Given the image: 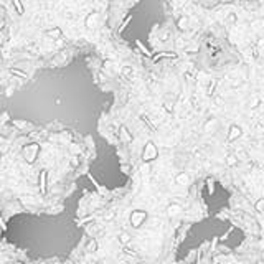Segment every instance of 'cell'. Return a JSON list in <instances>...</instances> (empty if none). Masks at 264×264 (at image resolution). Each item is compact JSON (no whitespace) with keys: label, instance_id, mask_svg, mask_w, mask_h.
I'll list each match as a JSON object with an SVG mask.
<instances>
[{"label":"cell","instance_id":"1","mask_svg":"<svg viewBox=\"0 0 264 264\" xmlns=\"http://www.w3.org/2000/svg\"><path fill=\"white\" fill-rule=\"evenodd\" d=\"M145 218H147V213H145V211L137 210V211H134V213L131 215V224H132L134 228H140L142 223L145 221Z\"/></svg>","mask_w":264,"mask_h":264},{"label":"cell","instance_id":"2","mask_svg":"<svg viewBox=\"0 0 264 264\" xmlns=\"http://www.w3.org/2000/svg\"><path fill=\"white\" fill-rule=\"evenodd\" d=\"M129 241H131V234H129V233L122 231L121 234H119V243H121L122 246H127V244H129Z\"/></svg>","mask_w":264,"mask_h":264},{"label":"cell","instance_id":"3","mask_svg":"<svg viewBox=\"0 0 264 264\" xmlns=\"http://www.w3.org/2000/svg\"><path fill=\"white\" fill-rule=\"evenodd\" d=\"M180 210H182V206H178V205H172L170 208H169V215H170V216H172V215H177Z\"/></svg>","mask_w":264,"mask_h":264},{"label":"cell","instance_id":"4","mask_svg":"<svg viewBox=\"0 0 264 264\" xmlns=\"http://www.w3.org/2000/svg\"><path fill=\"white\" fill-rule=\"evenodd\" d=\"M96 249H98V243H96L94 239H93V241H91V243L88 244V251H93V253H94Z\"/></svg>","mask_w":264,"mask_h":264},{"label":"cell","instance_id":"5","mask_svg":"<svg viewBox=\"0 0 264 264\" xmlns=\"http://www.w3.org/2000/svg\"><path fill=\"white\" fill-rule=\"evenodd\" d=\"M262 203H264V201H262V198H261V200H259L258 203H256V210H258V213H262Z\"/></svg>","mask_w":264,"mask_h":264},{"label":"cell","instance_id":"6","mask_svg":"<svg viewBox=\"0 0 264 264\" xmlns=\"http://www.w3.org/2000/svg\"><path fill=\"white\" fill-rule=\"evenodd\" d=\"M186 180H188V178H186L185 175H180V177H178V183H185Z\"/></svg>","mask_w":264,"mask_h":264},{"label":"cell","instance_id":"7","mask_svg":"<svg viewBox=\"0 0 264 264\" xmlns=\"http://www.w3.org/2000/svg\"><path fill=\"white\" fill-rule=\"evenodd\" d=\"M124 251H126L127 254H136V251H134V249H131V248H126Z\"/></svg>","mask_w":264,"mask_h":264},{"label":"cell","instance_id":"8","mask_svg":"<svg viewBox=\"0 0 264 264\" xmlns=\"http://www.w3.org/2000/svg\"><path fill=\"white\" fill-rule=\"evenodd\" d=\"M17 264H20V262H17Z\"/></svg>","mask_w":264,"mask_h":264}]
</instances>
